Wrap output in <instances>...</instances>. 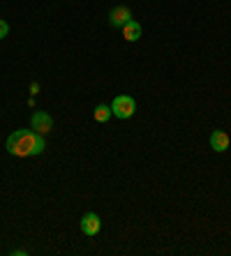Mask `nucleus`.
I'll return each instance as SVG.
<instances>
[{
	"instance_id": "nucleus-9",
	"label": "nucleus",
	"mask_w": 231,
	"mask_h": 256,
	"mask_svg": "<svg viewBox=\"0 0 231 256\" xmlns=\"http://www.w3.org/2000/svg\"><path fill=\"white\" fill-rule=\"evenodd\" d=\"M7 35H10V26H7L5 21H3V18H0V40H5Z\"/></svg>"
},
{
	"instance_id": "nucleus-8",
	"label": "nucleus",
	"mask_w": 231,
	"mask_h": 256,
	"mask_svg": "<svg viewBox=\"0 0 231 256\" xmlns=\"http://www.w3.org/2000/svg\"><path fill=\"white\" fill-rule=\"evenodd\" d=\"M93 116H95L97 122H107V120L111 118L113 114H111V106H107V104H100V106L95 108V114H93Z\"/></svg>"
},
{
	"instance_id": "nucleus-7",
	"label": "nucleus",
	"mask_w": 231,
	"mask_h": 256,
	"mask_svg": "<svg viewBox=\"0 0 231 256\" xmlns=\"http://www.w3.org/2000/svg\"><path fill=\"white\" fill-rule=\"evenodd\" d=\"M123 37L127 40V42H136L139 37H141V24H136L134 18H132L130 24L123 26Z\"/></svg>"
},
{
	"instance_id": "nucleus-2",
	"label": "nucleus",
	"mask_w": 231,
	"mask_h": 256,
	"mask_svg": "<svg viewBox=\"0 0 231 256\" xmlns=\"http://www.w3.org/2000/svg\"><path fill=\"white\" fill-rule=\"evenodd\" d=\"M134 111H136V102L132 100L130 95H118L116 100H113V104H111V114L116 116V118H120V120L132 118Z\"/></svg>"
},
{
	"instance_id": "nucleus-6",
	"label": "nucleus",
	"mask_w": 231,
	"mask_h": 256,
	"mask_svg": "<svg viewBox=\"0 0 231 256\" xmlns=\"http://www.w3.org/2000/svg\"><path fill=\"white\" fill-rule=\"evenodd\" d=\"M229 136H226V132H213L210 134V148L215 150V152H224L226 148H229Z\"/></svg>"
},
{
	"instance_id": "nucleus-1",
	"label": "nucleus",
	"mask_w": 231,
	"mask_h": 256,
	"mask_svg": "<svg viewBox=\"0 0 231 256\" xmlns=\"http://www.w3.org/2000/svg\"><path fill=\"white\" fill-rule=\"evenodd\" d=\"M7 152L14 157H35L42 155L47 143H44V136L37 134L35 130H17L7 136Z\"/></svg>"
},
{
	"instance_id": "nucleus-4",
	"label": "nucleus",
	"mask_w": 231,
	"mask_h": 256,
	"mask_svg": "<svg viewBox=\"0 0 231 256\" xmlns=\"http://www.w3.org/2000/svg\"><path fill=\"white\" fill-rule=\"evenodd\" d=\"M132 10L130 7H125V5H118V7H113L111 12H109V24L113 26V28H123L125 24H130L132 21Z\"/></svg>"
},
{
	"instance_id": "nucleus-3",
	"label": "nucleus",
	"mask_w": 231,
	"mask_h": 256,
	"mask_svg": "<svg viewBox=\"0 0 231 256\" xmlns=\"http://www.w3.org/2000/svg\"><path fill=\"white\" fill-rule=\"evenodd\" d=\"M30 127L37 132V134H49V132L54 130V118L47 114V111H37L33 118H30Z\"/></svg>"
},
{
	"instance_id": "nucleus-5",
	"label": "nucleus",
	"mask_w": 231,
	"mask_h": 256,
	"mask_svg": "<svg viewBox=\"0 0 231 256\" xmlns=\"http://www.w3.org/2000/svg\"><path fill=\"white\" fill-rule=\"evenodd\" d=\"M100 228H102V220L95 212H86L81 217V231L86 233V236H97Z\"/></svg>"
}]
</instances>
